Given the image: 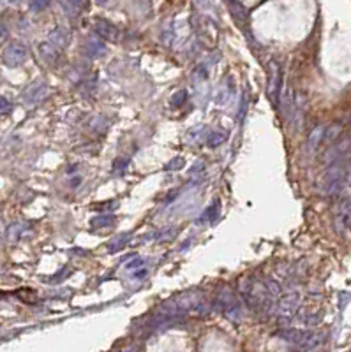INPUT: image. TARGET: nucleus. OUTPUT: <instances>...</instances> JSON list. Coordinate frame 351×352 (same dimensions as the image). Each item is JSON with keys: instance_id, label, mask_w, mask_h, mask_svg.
<instances>
[{"instance_id": "nucleus-1", "label": "nucleus", "mask_w": 351, "mask_h": 352, "mask_svg": "<svg viewBox=\"0 0 351 352\" xmlns=\"http://www.w3.org/2000/svg\"><path fill=\"white\" fill-rule=\"evenodd\" d=\"M240 291L244 292L245 301L247 305H251L253 308L256 306H267L272 298V292L269 289V284H267V278H249L245 284H242Z\"/></svg>"}, {"instance_id": "nucleus-2", "label": "nucleus", "mask_w": 351, "mask_h": 352, "mask_svg": "<svg viewBox=\"0 0 351 352\" xmlns=\"http://www.w3.org/2000/svg\"><path fill=\"white\" fill-rule=\"evenodd\" d=\"M48 95V85H44V83H35V85H30L27 90H25V93L21 95V99H23L27 104H37V102H41L44 99V97Z\"/></svg>"}, {"instance_id": "nucleus-3", "label": "nucleus", "mask_w": 351, "mask_h": 352, "mask_svg": "<svg viewBox=\"0 0 351 352\" xmlns=\"http://www.w3.org/2000/svg\"><path fill=\"white\" fill-rule=\"evenodd\" d=\"M25 57H27V51H25L23 46H20V44H13V46H9V48L5 49L4 62H5V65H9V67H16V65H20V63L23 62Z\"/></svg>"}, {"instance_id": "nucleus-4", "label": "nucleus", "mask_w": 351, "mask_h": 352, "mask_svg": "<svg viewBox=\"0 0 351 352\" xmlns=\"http://www.w3.org/2000/svg\"><path fill=\"white\" fill-rule=\"evenodd\" d=\"M115 224V218L112 215H97V217H94L90 220V226L94 229H99V227H106V226H113Z\"/></svg>"}, {"instance_id": "nucleus-5", "label": "nucleus", "mask_w": 351, "mask_h": 352, "mask_svg": "<svg viewBox=\"0 0 351 352\" xmlns=\"http://www.w3.org/2000/svg\"><path fill=\"white\" fill-rule=\"evenodd\" d=\"M228 139V134L226 132H210L208 138H207V145L208 146H219L221 143H224Z\"/></svg>"}, {"instance_id": "nucleus-6", "label": "nucleus", "mask_w": 351, "mask_h": 352, "mask_svg": "<svg viewBox=\"0 0 351 352\" xmlns=\"http://www.w3.org/2000/svg\"><path fill=\"white\" fill-rule=\"evenodd\" d=\"M217 213H219V204L214 203L210 208H207L205 213H203V220H214L217 217Z\"/></svg>"}, {"instance_id": "nucleus-7", "label": "nucleus", "mask_w": 351, "mask_h": 352, "mask_svg": "<svg viewBox=\"0 0 351 352\" xmlns=\"http://www.w3.org/2000/svg\"><path fill=\"white\" fill-rule=\"evenodd\" d=\"M186 99H187V92H186V90H180L178 93H175V95H173L171 102H173V106H182V104L186 102Z\"/></svg>"}, {"instance_id": "nucleus-8", "label": "nucleus", "mask_w": 351, "mask_h": 352, "mask_svg": "<svg viewBox=\"0 0 351 352\" xmlns=\"http://www.w3.org/2000/svg\"><path fill=\"white\" fill-rule=\"evenodd\" d=\"M13 109V104H11L4 95H0V115H5V113H11Z\"/></svg>"}, {"instance_id": "nucleus-9", "label": "nucleus", "mask_w": 351, "mask_h": 352, "mask_svg": "<svg viewBox=\"0 0 351 352\" xmlns=\"http://www.w3.org/2000/svg\"><path fill=\"white\" fill-rule=\"evenodd\" d=\"M182 166H184V159H175L173 162H170V164L166 166V171H171V169H180Z\"/></svg>"}, {"instance_id": "nucleus-10", "label": "nucleus", "mask_w": 351, "mask_h": 352, "mask_svg": "<svg viewBox=\"0 0 351 352\" xmlns=\"http://www.w3.org/2000/svg\"><path fill=\"white\" fill-rule=\"evenodd\" d=\"M140 264H143V260L142 259H134L132 262H129V264H127V268H136V266H140Z\"/></svg>"}, {"instance_id": "nucleus-11", "label": "nucleus", "mask_w": 351, "mask_h": 352, "mask_svg": "<svg viewBox=\"0 0 351 352\" xmlns=\"http://www.w3.org/2000/svg\"><path fill=\"white\" fill-rule=\"evenodd\" d=\"M145 275H146L145 268H142V270H136V273H134V276H136V278H142V276H145Z\"/></svg>"}]
</instances>
